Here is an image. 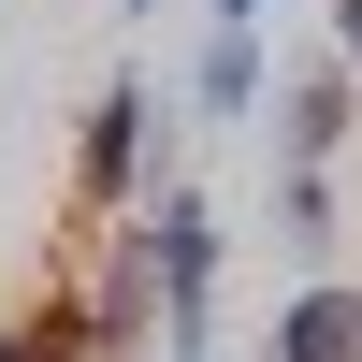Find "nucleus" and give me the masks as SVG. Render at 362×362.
Segmentation results:
<instances>
[{"label": "nucleus", "mask_w": 362, "mask_h": 362, "mask_svg": "<svg viewBox=\"0 0 362 362\" xmlns=\"http://www.w3.org/2000/svg\"><path fill=\"white\" fill-rule=\"evenodd\" d=\"M0 362H87V319H73V290H58V305H15V319H0Z\"/></svg>", "instance_id": "obj_7"}, {"label": "nucleus", "mask_w": 362, "mask_h": 362, "mask_svg": "<svg viewBox=\"0 0 362 362\" xmlns=\"http://www.w3.org/2000/svg\"><path fill=\"white\" fill-rule=\"evenodd\" d=\"M261 116H276V160L290 174H334L348 131H362V73H348V58H305L290 87H261Z\"/></svg>", "instance_id": "obj_3"}, {"label": "nucleus", "mask_w": 362, "mask_h": 362, "mask_svg": "<svg viewBox=\"0 0 362 362\" xmlns=\"http://www.w3.org/2000/svg\"><path fill=\"white\" fill-rule=\"evenodd\" d=\"M319 58H348V73H362V0H319Z\"/></svg>", "instance_id": "obj_8"}, {"label": "nucleus", "mask_w": 362, "mask_h": 362, "mask_svg": "<svg viewBox=\"0 0 362 362\" xmlns=\"http://www.w3.org/2000/svg\"><path fill=\"white\" fill-rule=\"evenodd\" d=\"M131 232H145V290H160L174 362H203V334H218V203H203L189 174H160V189L131 203Z\"/></svg>", "instance_id": "obj_1"}, {"label": "nucleus", "mask_w": 362, "mask_h": 362, "mask_svg": "<svg viewBox=\"0 0 362 362\" xmlns=\"http://www.w3.org/2000/svg\"><path fill=\"white\" fill-rule=\"evenodd\" d=\"M261 362H362V290H348V276H290Z\"/></svg>", "instance_id": "obj_5"}, {"label": "nucleus", "mask_w": 362, "mask_h": 362, "mask_svg": "<svg viewBox=\"0 0 362 362\" xmlns=\"http://www.w3.org/2000/svg\"><path fill=\"white\" fill-rule=\"evenodd\" d=\"M174 87H145V73H102V102H87V145H73V189L102 203V218H131L145 189H160V145H174Z\"/></svg>", "instance_id": "obj_2"}, {"label": "nucleus", "mask_w": 362, "mask_h": 362, "mask_svg": "<svg viewBox=\"0 0 362 362\" xmlns=\"http://www.w3.org/2000/svg\"><path fill=\"white\" fill-rule=\"evenodd\" d=\"M276 261L290 276H334V174H290L276 160Z\"/></svg>", "instance_id": "obj_6"}, {"label": "nucleus", "mask_w": 362, "mask_h": 362, "mask_svg": "<svg viewBox=\"0 0 362 362\" xmlns=\"http://www.w3.org/2000/svg\"><path fill=\"white\" fill-rule=\"evenodd\" d=\"M261 44H276V15H218V0H203V44H189V87H174V102H189L203 131H247L261 116Z\"/></svg>", "instance_id": "obj_4"}, {"label": "nucleus", "mask_w": 362, "mask_h": 362, "mask_svg": "<svg viewBox=\"0 0 362 362\" xmlns=\"http://www.w3.org/2000/svg\"><path fill=\"white\" fill-rule=\"evenodd\" d=\"M116 15H160V0H116Z\"/></svg>", "instance_id": "obj_9"}]
</instances>
